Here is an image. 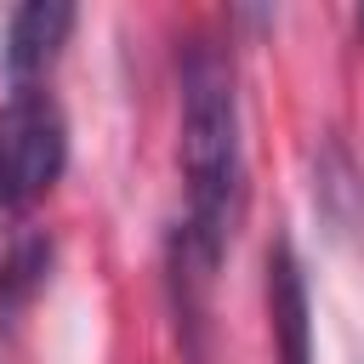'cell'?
Returning <instances> with one entry per match:
<instances>
[{"mask_svg":"<svg viewBox=\"0 0 364 364\" xmlns=\"http://www.w3.org/2000/svg\"><path fill=\"white\" fill-rule=\"evenodd\" d=\"M68 159V125L46 85H11L0 102V205H34Z\"/></svg>","mask_w":364,"mask_h":364,"instance_id":"2","label":"cell"},{"mask_svg":"<svg viewBox=\"0 0 364 364\" xmlns=\"http://www.w3.org/2000/svg\"><path fill=\"white\" fill-rule=\"evenodd\" d=\"M68 28H74V6H63V0L17 6L11 23H6V74H11V85H34L57 63Z\"/></svg>","mask_w":364,"mask_h":364,"instance_id":"4","label":"cell"},{"mask_svg":"<svg viewBox=\"0 0 364 364\" xmlns=\"http://www.w3.org/2000/svg\"><path fill=\"white\" fill-rule=\"evenodd\" d=\"M176 91H182V188H188V210L176 228V267H188V279L205 284L245 210L239 80L210 40H188L176 63Z\"/></svg>","mask_w":364,"mask_h":364,"instance_id":"1","label":"cell"},{"mask_svg":"<svg viewBox=\"0 0 364 364\" xmlns=\"http://www.w3.org/2000/svg\"><path fill=\"white\" fill-rule=\"evenodd\" d=\"M313 205L324 210V222L336 233L358 228L364 222V182H358V165L347 159L341 142H324L318 154V171H313Z\"/></svg>","mask_w":364,"mask_h":364,"instance_id":"5","label":"cell"},{"mask_svg":"<svg viewBox=\"0 0 364 364\" xmlns=\"http://www.w3.org/2000/svg\"><path fill=\"white\" fill-rule=\"evenodd\" d=\"M267 318H273L279 364H313V307H307V279L290 239L267 250Z\"/></svg>","mask_w":364,"mask_h":364,"instance_id":"3","label":"cell"}]
</instances>
